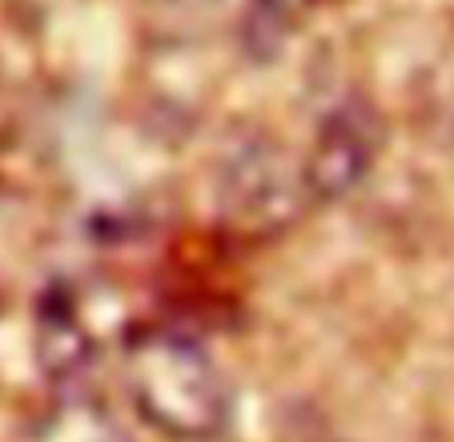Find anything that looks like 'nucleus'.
<instances>
[{
    "label": "nucleus",
    "mask_w": 454,
    "mask_h": 442,
    "mask_svg": "<svg viewBox=\"0 0 454 442\" xmlns=\"http://www.w3.org/2000/svg\"><path fill=\"white\" fill-rule=\"evenodd\" d=\"M121 378L133 414L173 442H214L233 422V386L201 342L177 330H137Z\"/></svg>",
    "instance_id": "f257e3e1"
},
{
    "label": "nucleus",
    "mask_w": 454,
    "mask_h": 442,
    "mask_svg": "<svg viewBox=\"0 0 454 442\" xmlns=\"http://www.w3.org/2000/svg\"><path fill=\"white\" fill-rule=\"evenodd\" d=\"M214 201L233 230L278 238L314 209L301 157L266 129H238L214 157Z\"/></svg>",
    "instance_id": "f03ea898"
},
{
    "label": "nucleus",
    "mask_w": 454,
    "mask_h": 442,
    "mask_svg": "<svg viewBox=\"0 0 454 442\" xmlns=\"http://www.w3.org/2000/svg\"><path fill=\"white\" fill-rule=\"evenodd\" d=\"M386 149V121L370 97H342L334 101L314 125L306 154H301V173L314 205L346 201L354 189L366 185L378 157Z\"/></svg>",
    "instance_id": "7ed1b4c3"
},
{
    "label": "nucleus",
    "mask_w": 454,
    "mask_h": 442,
    "mask_svg": "<svg viewBox=\"0 0 454 442\" xmlns=\"http://www.w3.org/2000/svg\"><path fill=\"white\" fill-rule=\"evenodd\" d=\"M97 354V334L89 326L85 302L73 286L44 289L36 306V362L57 386H69L81 378Z\"/></svg>",
    "instance_id": "20e7f679"
},
{
    "label": "nucleus",
    "mask_w": 454,
    "mask_h": 442,
    "mask_svg": "<svg viewBox=\"0 0 454 442\" xmlns=\"http://www.w3.org/2000/svg\"><path fill=\"white\" fill-rule=\"evenodd\" d=\"M28 442H133L121 414L85 386L69 383L36 414Z\"/></svg>",
    "instance_id": "39448f33"
},
{
    "label": "nucleus",
    "mask_w": 454,
    "mask_h": 442,
    "mask_svg": "<svg viewBox=\"0 0 454 442\" xmlns=\"http://www.w3.org/2000/svg\"><path fill=\"white\" fill-rule=\"evenodd\" d=\"M317 0H246L233 25L238 52L249 65H278L314 20Z\"/></svg>",
    "instance_id": "423d86ee"
}]
</instances>
